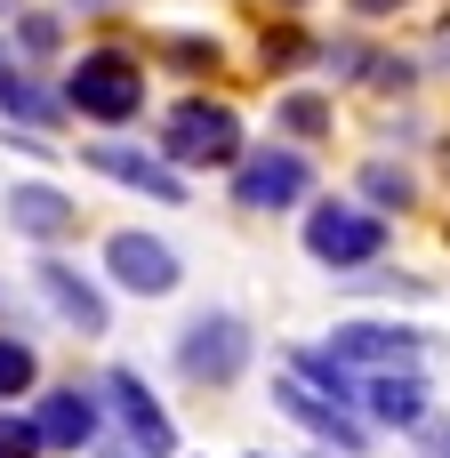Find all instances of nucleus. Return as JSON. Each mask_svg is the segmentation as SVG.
<instances>
[{"label": "nucleus", "instance_id": "obj_1", "mask_svg": "<svg viewBox=\"0 0 450 458\" xmlns=\"http://www.w3.org/2000/svg\"><path fill=\"white\" fill-rule=\"evenodd\" d=\"M64 105L89 121H129V113H145V64L129 48H89L64 72Z\"/></svg>", "mask_w": 450, "mask_h": 458}, {"label": "nucleus", "instance_id": "obj_2", "mask_svg": "<svg viewBox=\"0 0 450 458\" xmlns=\"http://www.w3.org/2000/svg\"><path fill=\"white\" fill-rule=\"evenodd\" d=\"M161 153L169 161H242V121L209 97H185L169 121H161Z\"/></svg>", "mask_w": 450, "mask_h": 458}, {"label": "nucleus", "instance_id": "obj_3", "mask_svg": "<svg viewBox=\"0 0 450 458\" xmlns=\"http://www.w3.org/2000/svg\"><path fill=\"white\" fill-rule=\"evenodd\" d=\"M306 250L346 274V266H370V258L386 250V225H378L370 209H354V201H330V209L306 217Z\"/></svg>", "mask_w": 450, "mask_h": 458}, {"label": "nucleus", "instance_id": "obj_4", "mask_svg": "<svg viewBox=\"0 0 450 458\" xmlns=\"http://www.w3.org/2000/svg\"><path fill=\"white\" fill-rule=\"evenodd\" d=\"M242 362H250V330H242L233 314H201V322L177 338V370H185L193 386H225V378H242Z\"/></svg>", "mask_w": 450, "mask_h": 458}, {"label": "nucleus", "instance_id": "obj_5", "mask_svg": "<svg viewBox=\"0 0 450 458\" xmlns=\"http://www.w3.org/2000/svg\"><path fill=\"white\" fill-rule=\"evenodd\" d=\"M105 266H113V282L137 290V298H169V290H177V258H169V242H153V233H113V242H105Z\"/></svg>", "mask_w": 450, "mask_h": 458}, {"label": "nucleus", "instance_id": "obj_6", "mask_svg": "<svg viewBox=\"0 0 450 458\" xmlns=\"http://www.w3.org/2000/svg\"><path fill=\"white\" fill-rule=\"evenodd\" d=\"M419 330H403V322H338V338H330V362H378V370H411L419 362Z\"/></svg>", "mask_w": 450, "mask_h": 458}, {"label": "nucleus", "instance_id": "obj_7", "mask_svg": "<svg viewBox=\"0 0 450 458\" xmlns=\"http://www.w3.org/2000/svg\"><path fill=\"white\" fill-rule=\"evenodd\" d=\"M105 394H113V411H121L129 443H137L145 458H169V451H177V427L161 419V403L145 394V378H137V370H113V378H105Z\"/></svg>", "mask_w": 450, "mask_h": 458}, {"label": "nucleus", "instance_id": "obj_8", "mask_svg": "<svg viewBox=\"0 0 450 458\" xmlns=\"http://www.w3.org/2000/svg\"><path fill=\"white\" fill-rule=\"evenodd\" d=\"M298 193H306V161L298 153H258V161L233 169V201L242 209H290Z\"/></svg>", "mask_w": 450, "mask_h": 458}, {"label": "nucleus", "instance_id": "obj_9", "mask_svg": "<svg viewBox=\"0 0 450 458\" xmlns=\"http://www.w3.org/2000/svg\"><path fill=\"white\" fill-rule=\"evenodd\" d=\"M81 161L105 169V177H121V185H137V193H153V201H185V177H177L169 161H153V153H129V145H81Z\"/></svg>", "mask_w": 450, "mask_h": 458}, {"label": "nucleus", "instance_id": "obj_10", "mask_svg": "<svg viewBox=\"0 0 450 458\" xmlns=\"http://www.w3.org/2000/svg\"><path fill=\"white\" fill-rule=\"evenodd\" d=\"M32 282H40V298H48V306H56V314H64V322H72L81 338H105V298H97V290H89V282H81L72 266L40 258V266H32Z\"/></svg>", "mask_w": 450, "mask_h": 458}, {"label": "nucleus", "instance_id": "obj_11", "mask_svg": "<svg viewBox=\"0 0 450 458\" xmlns=\"http://www.w3.org/2000/svg\"><path fill=\"white\" fill-rule=\"evenodd\" d=\"M274 403H282V411H290L298 427H314L322 443H338V451H362V427H354V419H346L338 403H322V394H306L298 378H282V386H274Z\"/></svg>", "mask_w": 450, "mask_h": 458}, {"label": "nucleus", "instance_id": "obj_12", "mask_svg": "<svg viewBox=\"0 0 450 458\" xmlns=\"http://www.w3.org/2000/svg\"><path fill=\"white\" fill-rule=\"evenodd\" d=\"M8 225L32 233V242H56V233H72V201L56 185H16L8 193Z\"/></svg>", "mask_w": 450, "mask_h": 458}, {"label": "nucleus", "instance_id": "obj_13", "mask_svg": "<svg viewBox=\"0 0 450 458\" xmlns=\"http://www.w3.org/2000/svg\"><path fill=\"white\" fill-rule=\"evenodd\" d=\"M97 435V403L81 394V386H56L48 403H40V443H56V451H81Z\"/></svg>", "mask_w": 450, "mask_h": 458}, {"label": "nucleus", "instance_id": "obj_14", "mask_svg": "<svg viewBox=\"0 0 450 458\" xmlns=\"http://www.w3.org/2000/svg\"><path fill=\"white\" fill-rule=\"evenodd\" d=\"M362 403H370L386 427H419V419H427V386H419L411 370H378V378L362 386Z\"/></svg>", "mask_w": 450, "mask_h": 458}, {"label": "nucleus", "instance_id": "obj_15", "mask_svg": "<svg viewBox=\"0 0 450 458\" xmlns=\"http://www.w3.org/2000/svg\"><path fill=\"white\" fill-rule=\"evenodd\" d=\"M0 113H16V121H32V129H40V121H56V97H40V89L16 72V81H0Z\"/></svg>", "mask_w": 450, "mask_h": 458}, {"label": "nucleus", "instance_id": "obj_16", "mask_svg": "<svg viewBox=\"0 0 450 458\" xmlns=\"http://www.w3.org/2000/svg\"><path fill=\"white\" fill-rule=\"evenodd\" d=\"M362 193H370V201H386V209H403V201H411V169L370 161V169H362Z\"/></svg>", "mask_w": 450, "mask_h": 458}, {"label": "nucleus", "instance_id": "obj_17", "mask_svg": "<svg viewBox=\"0 0 450 458\" xmlns=\"http://www.w3.org/2000/svg\"><path fill=\"white\" fill-rule=\"evenodd\" d=\"M298 370H306V378H314V386H322L330 403H346V394H354V378H346V362H330V354H298Z\"/></svg>", "mask_w": 450, "mask_h": 458}, {"label": "nucleus", "instance_id": "obj_18", "mask_svg": "<svg viewBox=\"0 0 450 458\" xmlns=\"http://www.w3.org/2000/svg\"><path fill=\"white\" fill-rule=\"evenodd\" d=\"M282 129H298V137H322V129H330L322 97H282Z\"/></svg>", "mask_w": 450, "mask_h": 458}, {"label": "nucleus", "instance_id": "obj_19", "mask_svg": "<svg viewBox=\"0 0 450 458\" xmlns=\"http://www.w3.org/2000/svg\"><path fill=\"white\" fill-rule=\"evenodd\" d=\"M24 386H32V346L0 338V394H24Z\"/></svg>", "mask_w": 450, "mask_h": 458}, {"label": "nucleus", "instance_id": "obj_20", "mask_svg": "<svg viewBox=\"0 0 450 458\" xmlns=\"http://www.w3.org/2000/svg\"><path fill=\"white\" fill-rule=\"evenodd\" d=\"M40 451V419H0V458H32Z\"/></svg>", "mask_w": 450, "mask_h": 458}, {"label": "nucleus", "instance_id": "obj_21", "mask_svg": "<svg viewBox=\"0 0 450 458\" xmlns=\"http://www.w3.org/2000/svg\"><path fill=\"white\" fill-rule=\"evenodd\" d=\"M354 8H362V16H386V8H395V0H354Z\"/></svg>", "mask_w": 450, "mask_h": 458}, {"label": "nucleus", "instance_id": "obj_22", "mask_svg": "<svg viewBox=\"0 0 450 458\" xmlns=\"http://www.w3.org/2000/svg\"><path fill=\"white\" fill-rule=\"evenodd\" d=\"M0 81H16V64H8V40H0Z\"/></svg>", "mask_w": 450, "mask_h": 458}]
</instances>
